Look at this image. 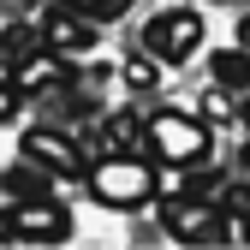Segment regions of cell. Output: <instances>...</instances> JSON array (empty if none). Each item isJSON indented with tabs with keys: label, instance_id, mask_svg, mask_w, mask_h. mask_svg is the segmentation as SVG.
Listing matches in <instances>:
<instances>
[{
	"label": "cell",
	"instance_id": "cell-1",
	"mask_svg": "<svg viewBox=\"0 0 250 250\" xmlns=\"http://www.w3.org/2000/svg\"><path fill=\"white\" fill-rule=\"evenodd\" d=\"M89 179V197H96L102 208H113V214H131V208H143V203H155V191H161V173H155L137 149H119V155H102L96 167L83 173Z\"/></svg>",
	"mask_w": 250,
	"mask_h": 250
},
{
	"label": "cell",
	"instance_id": "cell-2",
	"mask_svg": "<svg viewBox=\"0 0 250 250\" xmlns=\"http://www.w3.org/2000/svg\"><path fill=\"white\" fill-rule=\"evenodd\" d=\"M208 143H214L208 125L191 119V113H179V107H161V113L143 119V149L161 167H203L208 161Z\"/></svg>",
	"mask_w": 250,
	"mask_h": 250
},
{
	"label": "cell",
	"instance_id": "cell-3",
	"mask_svg": "<svg viewBox=\"0 0 250 250\" xmlns=\"http://www.w3.org/2000/svg\"><path fill=\"white\" fill-rule=\"evenodd\" d=\"M197 48H203V12H191V6L155 12L143 24V54H155L161 66H185Z\"/></svg>",
	"mask_w": 250,
	"mask_h": 250
},
{
	"label": "cell",
	"instance_id": "cell-4",
	"mask_svg": "<svg viewBox=\"0 0 250 250\" xmlns=\"http://www.w3.org/2000/svg\"><path fill=\"white\" fill-rule=\"evenodd\" d=\"M60 244L72 238V214L60 208L54 197H36V203H6V221H0V244Z\"/></svg>",
	"mask_w": 250,
	"mask_h": 250
},
{
	"label": "cell",
	"instance_id": "cell-5",
	"mask_svg": "<svg viewBox=\"0 0 250 250\" xmlns=\"http://www.w3.org/2000/svg\"><path fill=\"white\" fill-rule=\"evenodd\" d=\"M18 155L42 161L54 179H83V173H89L83 143H78V137H66V131H54V125H36V131H24V149H18Z\"/></svg>",
	"mask_w": 250,
	"mask_h": 250
},
{
	"label": "cell",
	"instance_id": "cell-6",
	"mask_svg": "<svg viewBox=\"0 0 250 250\" xmlns=\"http://www.w3.org/2000/svg\"><path fill=\"white\" fill-rule=\"evenodd\" d=\"M42 42H48L60 60L89 54V48H96V24H89L83 12H72V6H60V12H48V18H42Z\"/></svg>",
	"mask_w": 250,
	"mask_h": 250
},
{
	"label": "cell",
	"instance_id": "cell-7",
	"mask_svg": "<svg viewBox=\"0 0 250 250\" xmlns=\"http://www.w3.org/2000/svg\"><path fill=\"white\" fill-rule=\"evenodd\" d=\"M12 83H18V96H54V89L66 83V60H60L54 48H36V54L12 72Z\"/></svg>",
	"mask_w": 250,
	"mask_h": 250
},
{
	"label": "cell",
	"instance_id": "cell-8",
	"mask_svg": "<svg viewBox=\"0 0 250 250\" xmlns=\"http://www.w3.org/2000/svg\"><path fill=\"white\" fill-rule=\"evenodd\" d=\"M0 191H6L12 203H36V197H54V173L42 161H30V155H18L12 173H0Z\"/></svg>",
	"mask_w": 250,
	"mask_h": 250
},
{
	"label": "cell",
	"instance_id": "cell-9",
	"mask_svg": "<svg viewBox=\"0 0 250 250\" xmlns=\"http://www.w3.org/2000/svg\"><path fill=\"white\" fill-rule=\"evenodd\" d=\"M214 83L227 89V96H244L250 89V48H214Z\"/></svg>",
	"mask_w": 250,
	"mask_h": 250
},
{
	"label": "cell",
	"instance_id": "cell-10",
	"mask_svg": "<svg viewBox=\"0 0 250 250\" xmlns=\"http://www.w3.org/2000/svg\"><path fill=\"white\" fill-rule=\"evenodd\" d=\"M137 143H143V119H137V113H125V107H119V113H107V119H102V137H96V149H102V155L137 149Z\"/></svg>",
	"mask_w": 250,
	"mask_h": 250
},
{
	"label": "cell",
	"instance_id": "cell-11",
	"mask_svg": "<svg viewBox=\"0 0 250 250\" xmlns=\"http://www.w3.org/2000/svg\"><path fill=\"white\" fill-rule=\"evenodd\" d=\"M36 48H48V42H42V30H30V24H12V30H0V72L12 78V72H18L24 60L36 54Z\"/></svg>",
	"mask_w": 250,
	"mask_h": 250
},
{
	"label": "cell",
	"instance_id": "cell-12",
	"mask_svg": "<svg viewBox=\"0 0 250 250\" xmlns=\"http://www.w3.org/2000/svg\"><path fill=\"white\" fill-rule=\"evenodd\" d=\"M119 78H125V89H137V96H149V89L161 83V60H155V54H131V60L119 66Z\"/></svg>",
	"mask_w": 250,
	"mask_h": 250
},
{
	"label": "cell",
	"instance_id": "cell-13",
	"mask_svg": "<svg viewBox=\"0 0 250 250\" xmlns=\"http://www.w3.org/2000/svg\"><path fill=\"white\" fill-rule=\"evenodd\" d=\"M214 203H221L227 221H244V227H250V185H221V197H214Z\"/></svg>",
	"mask_w": 250,
	"mask_h": 250
},
{
	"label": "cell",
	"instance_id": "cell-14",
	"mask_svg": "<svg viewBox=\"0 0 250 250\" xmlns=\"http://www.w3.org/2000/svg\"><path fill=\"white\" fill-rule=\"evenodd\" d=\"M60 6H72V12H83L89 24H107V18H119L131 0H60Z\"/></svg>",
	"mask_w": 250,
	"mask_h": 250
},
{
	"label": "cell",
	"instance_id": "cell-15",
	"mask_svg": "<svg viewBox=\"0 0 250 250\" xmlns=\"http://www.w3.org/2000/svg\"><path fill=\"white\" fill-rule=\"evenodd\" d=\"M203 113H208V119H232V102H227V89H221V83L203 96Z\"/></svg>",
	"mask_w": 250,
	"mask_h": 250
},
{
	"label": "cell",
	"instance_id": "cell-16",
	"mask_svg": "<svg viewBox=\"0 0 250 250\" xmlns=\"http://www.w3.org/2000/svg\"><path fill=\"white\" fill-rule=\"evenodd\" d=\"M12 113H18V83H12L6 72H0V125H6Z\"/></svg>",
	"mask_w": 250,
	"mask_h": 250
},
{
	"label": "cell",
	"instance_id": "cell-17",
	"mask_svg": "<svg viewBox=\"0 0 250 250\" xmlns=\"http://www.w3.org/2000/svg\"><path fill=\"white\" fill-rule=\"evenodd\" d=\"M238 48H250V12L238 18Z\"/></svg>",
	"mask_w": 250,
	"mask_h": 250
},
{
	"label": "cell",
	"instance_id": "cell-18",
	"mask_svg": "<svg viewBox=\"0 0 250 250\" xmlns=\"http://www.w3.org/2000/svg\"><path fill=\"white\" fill-rule=\"evenodd\" d=\"M238 119H244V125H250V96H244V107H238Z\"/></svg>",
	"mask_w": 250,
	"mask_h": 250
},
{
	"label": "cell",
	"instance_id": "cell-19",
	"mask_svg": "<svg viewBox=\"0 0 250 250\" xmlns=\"http://www.w3.org/2000/svg\"><path fill=\"white\" fill-rule=\"evenodd\" d=\"M244 167H250V149H244Z\"/></svg>",
	"mask_w": 250,
	"mask_h": 250
}]
</instances>
